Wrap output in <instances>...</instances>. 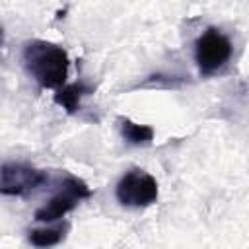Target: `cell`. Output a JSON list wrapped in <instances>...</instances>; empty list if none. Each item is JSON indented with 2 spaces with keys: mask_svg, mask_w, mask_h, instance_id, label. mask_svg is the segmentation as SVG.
I'll use <instances>...</instances> for the list:
<instances>
[{
  "mask_svg": "<svg viewBox=\"0 0 249 249\" xmlns=\"http://www.w3.org/2000/svg\"><path fill=\"white\" fill-rule=\"evenodd\" d=\"M23 66L27 74L45 89H60L66 86L70 58L68 53L43 39H33L23 45Z\"/></svg>",
  "mask_w": 249,
  "mask_h": 249,
  "instance_id": "cell-1",
  "label": "cell"
},
{
  "mask_svg": "<svg viewBox=\"0 0 249 249\" xmlns=\"http://www.w3.org/2000/svg\"><path fill=\"white\" fill-rule=\"evenodd\" d=\"M231 41L216 27H208L195 43V60L202 76L216 74L231 58Z\"/></svg>",
  "mask_w": 249,
  "mask_h": 249,
  "instance_id": "cell-2",
  "label": "cell"
},
{
  "mask_svg": "<svg viewBox=\"0 0 249 249\" xmlns=\"http://www.w3.org/2000/svg\"><path fill=\"white\" fill-rule=\"evenodd\" d=\"M115 195L123 206L146 208L158 200L160 189H158L156 177H152L148 171L130 169L119 179V183L115 187Z\"/></svg>",
  "mask_w": 249,
  "mask_h": 249,
  "instance_id": "cell-3",
  "label": "cell"
},
{
  "mask_svg": "<svg viewBox=\"0 0 249 249\" xmlns=\"http://www.w3.org/2000/svg\"><path fill=\"white\" fill-rule=\"evenodd\" d=\"M89 196H91V189L88 187V183L82 181L80 177L68 175L60 183V189L41 208L35 210V220H39V222H54V220L66 216L80 200L89 198Z\"/></svg>",
  "mask_w": 249,
  "mask_h": 249,
  "instance_id": "cell-4",
  "label": "cell"
},
{
  "mask_svg": "<svg viewBox=\"0 0 249 249\" xmlns=\"http://www.w3.org/2000/svg\"><path fill=\"white\" fill-rule=\"evenodd\" d=\"M47 181V173L27 163L6 161L0 171V193L6 196H23Z\"/></svg>",
  "mask_w": 249,
  "mask_h": 249,
  "instance_id": "cell-5",
  "label": "cell"
},
{
  "mask_svg": "<svg viewBox=\"0 0 249 249\" xmlns=\"http://www.w3.org/2000/svg\"><path fill=\"white\" fill-rule=\"evenodd\" d=\"M88 93H91V88L86 86L84 82L66 84L64 88L56 89V93H54V103H56L58 107H62L66 113L72 115V113H76V111L80 109L82 99H84Z\"/></svg>",
  "mask_w": 249,
  "mask_h": 249,
  "instance_id": "cell-6",
  "label": "cell"
},
{
  "mask_svg": "<svg viewBox=\"0 0 249 249\" xmlns=\"http://www.w3.org/2000/svg\"><path fill=\"white\" fill-rule=\"evenodd\" d=\"M119 128H121V136L132 146L150 144L152 138H154V128L152 126L132 123L130 119H119Z\"/></svg>",
  "mask_w": 249,
  "mask_h": 249,
  "instance_id": "cell-7",
  "label": "cell"
},
{
  "mask_svg": "<svg viewBox=\"0 0 249 249\" xmlns=\"http://www.w3.org/2000/svg\"><path fill=\"white\" fill-rule=\"evenodd\" d=\"M64 231L66 228L58 226V228H41V230H31L29 231V241L39 247V249H47V247H54L64 239Z\"/></svg>",
  "mask_w": 249,
  "mask_h": 249,
  "instance_id": "cell-8",
  "label": "cell"
}]
</instances>
